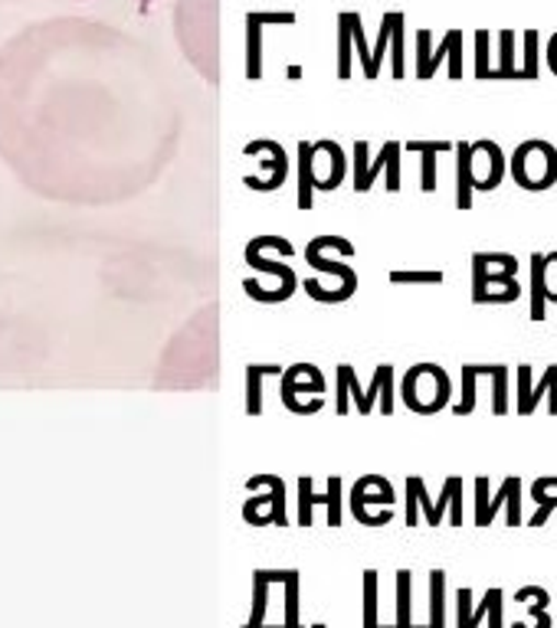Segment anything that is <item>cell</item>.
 <instances>
[{
  "label": "cell",
  "instance_id": "cell-1",
  "mask_svg": "<svg viewBox=\"0 0 557 628\" xmlns=\"http://www.w3.org/2000/svg\"><path fill=\"white\" fill-rule=\"evenodd\" d=\"M400 397H403V407L410 413L433 416V413L450 407V397H453L450 374L436 364H417L407 370V377L400 384Z\"/></svg>",
  "mask_w": 557,
  "mask_h": 628
},
{
  "label": "cell",
  "instance_id": "cell-2",
  "mask_svg": "<svg viewBox=\"0 0 557 628\" xmlns=\"http://www.w3.org/2000/svg\"><path fill=\"white\" fill-rule=\"evenodd\" d=\"M509 171L522 191H532V194L552 191L557 184V148L542 138L522 141L509 161Z\"/></svg>",
  "mask_w": 557,
  "mask_h": 628
},
{
  "label": "cell",
  "instance_id": "cell-3",
  "mask_svg": "<svg viewBox=\"0 0 557 628\" xmlns=\"http://www.w3.org/2000/svg\"><path fill=\"white\" fill-rule=\"evenodd\" d=\"M463 30H446L440 46H433L430 30H417V79H433L450 59V79H463Z\"/></svg>",
  "mask_w": 557,
  "mask_h": 628
},
{
  "label": "cell",
  "instance_id": "cell-4",
  "mask_svg": "<svg viewBox=\"0 0 557 628\" xmlns=\"http://www.w3.org/2000/svg\"><path fill=\"white\" fill-rule=\"evenodd\" d=\"M400 151H403V145L387 141L380 148V155L374 161H367V141H357L354 145V191L367 194L374 187L377 174L387 171V191L397 194L400 191Z\"/></svg>",
  "mask_w": 557,
  "mask_h": 628
},
{
  "label": "cell",
  "instance_id": "cell-5",
  "mask_svg": "<svg viewBox=\"0 0 557 628\" xmlns=\"http://www.w3.org/2000/svg\"><path fill=\"white\" fill-rule=\"evenodd\" d=\"M502 507L509 511V527H522V478L509 475L496 498H489V478H476V527H489Z\"/></svg>",
  "mask_w": 557,
  "mask_h": 628
},
{
  "label": "cell",
  "instance_id": "cell-6",
  "mask_svg": "<svg viewBox=\"0 0 557 628\" xmlns=\"http://www.w3.org/2000/svg\"><path fill=\"white\" fill-rule=\"evenodd\" d=\"M263 484L270 488V494L250 498V501L243 504L247 524H253V527H263V524L288 527V514H285V481H282L278 475H253V478L247 481L250 491H257V488H263Z\"/></svg>",
  "mask_w": 557,
  "mask_h": 628
},
{
  "label": "cell",
  "instance_id": "cell-7",
  "mask_svg": "<svg viewBox=\"0 0 557 628\" xmlns=\"http://www.w3.org/2000/svg\"><path fill=\"white\" fill-rule=\"evenodd\" d=\"M515 380H519V400H515V413L519 416H532L542 400H548V413L557 416V364L545 367L538 384H535L532 364H519Z\"/></svg>",
  "mask_w": 557,
  "mask_h": 628
},
{
  "label": "cell",
  "instance_id": "cell-8",
  "mask_svg": "<svg viewBox=\"0 0 557 628\" xmlns=\"http://www.w3.org/2000/svg\"><path fill=\"white\" fill-rule=\"evenodd\" d=\"M469 171H473V191H496L509 171V161H505V151L482 138V141H473L469 145Z\"/></svg>",
  "mask_w": 557,
  "mask_h": 628
},
{
  "label": "cell",
  "instance_id": "cell-9",
  "mask_svg": "<svg viewBox=\"0 0 557 628\" xmlns=\"http://www.w3.org/2000/svg\"><path fill=\"white\" fill-rule=\"evenodd\" d=\"M502 590H486L482 603L473 606V590L463 586L456 593V628H479L482 619H489V628H502Z\"/></svg>",
  "mask_w": 557,
  "mask_h": 628
},
{
  "label": "cell",
  "instance_id": "cell-10",
  "mask_svg": "<svg viewBox=\"0 0 557 628\" xmlns=\"http://www.w3.org/2000/svg\"><path fill=\"white\" fill-rule=\"evenodd\" d=\"M298 393H318V397L325 393V380H321L318 367L298 364V367L282 374V403H285V410H292L295 416H305V410L298 403Z\"/></svg>",
  "mask_w": 557,
  "mask_h": 628
},
{
  "label": "cell",
  "instance_id": "cell-11",
  "mask_svg": "<svg viewBox=\"0 0 557 628\" xmlns=\"http://www.w3.org/2000/svg\"><path fill=\"white\" fill-rule=\"evenodd\" d=\"M519 295H522L519 275H473L476 305H512L519 301Z\"/></svg>",
  "mask_w": 557,
  "mask_h": 628
},
{
  "label": "cell",
  "instance_id": "cell-12",
  "mask_svg": "<svg viewBox=\"0 0 557 628\" xmlns=\"http://www.w3.org/2000/svg\"><path fill=\"white\" fill-rule=\"evenodd\" d=\"M397 494L394 484L380 475H364L354 488H351V514L357 517L367 504H380V507H394Z\"/></svg>",
  "mask_w": 557,
  "mask_h": 628
},
{
  "label": "cell",
  "instance_id": "cell-13",
  "mask_svg": "<svg viewBox=\"0 0 557 628\" xmlns=\"http://www.w3.org/2000/svg\"><path fill=\"white\" fill-rule=\"evenodd\" d=\"M407 151L420 155V187H423V194H433L436 191V155L453 151V145L450 141H410Z\"/></svg>",
  "mask_w": 557,
  "mask_h": 628
},
{
  "label": "cell",
  "instance_id": "cell-14",
  "mask_svg": "<svg viewBox=\"0 0 557 628\" xmlns=\"http://www.w3.org/2000/svg\"><path fill=\"white\" fill-rule=\"evenodd\" d=\"M305 259H308V265H311V269L334 275L348 295H354V292H357V275H354V269H351V265H344V262H331V259H325V255H321V249L315 246V239L305 246Z\"/></svg>",
  "mask_w": 557,
  "mask_h": 628
},
{
  "label": "cell",
  "instance_id": "cell-15",
  "mask_svg": "<svg viewBox=\"0 0 557 628\" xmlns=\"http://www.w3.org/2000/svg\"><path fill=\"white\" fill-rule=\"evenodd\" d=\"M453 511L450 514V521H453V527H463V478H446L443 481V494L433 501V521H436V527L443 524V511Z\"/></svg>",
  "mask_w": 557,
  "mask_h": 628
},
{
  "label": "cell",
  "instance_id": "cell-16",
  "mask_svg": "<svg viewBox=\"0 0 557 628\" xmlns=\"http://www.w3.org/2000/svg\"><path fill=\"white\" fill-rule=\"evenodd\" d=\"M318 191V178H315V151L308 141L298 145V209L311 207V194Z\"/></svg>",
  "mask_w": 557,
  "mask_h": 628
},
{
  "label": "cell",
  "instance_id": "cell-17",
  "mask_svg": "<svg viewBox=\"0 0 557 628\" xmlns=\"http://www.w3.org/2000/svg\"><path fill=\"white\" fill-rule=\"evenodd\" d=\"M522 43V62H519V79H538L542 76V33L538 30H525L519 33Z\"/></svg>",
  "mask_w": 557,
  "mask_h": 628
},
{
  "label": "cell",
  "instance_id": "cell-18",
  "mask_svg": "<svg viewBox=\"0 0 557 628\" xmlns=\"http://www.w3.org/2000/svg\"><path fill=\"white\" fill-rule=\"evenodd\" d=\"M456 151V207L473 209V171H469V141L453 145Z\"/></svg>",
  "mask_w": 557,
  "mask_h": 628
},
{
  "label": "cell",
  "instance_id": "cell-19",
  "mask_svg": "<svg viewBox=\"0 0 557 628\" xmlns=\"http://www.w3.org/2000/svg\"><path fill=\"white\" fill-rule=\"evenodd\" d=\"M532 498H535L538 511L532 514L528 527H545L548 517H552V511H557V478H538V481L532 484Z\"/></svg>",
  "mask_w": 557,
  "mask_h": 628
},
{
  "label": "cell",
  "instance_id": "cell-20",
  "mask_svg": "<svg viewBox=\"0 0 557 628\" xmlns=\"http://www.w3.org/2000/svg\"><path fill=\"white\" fill-rule=\"evenodd\" d=\"M515 46H519V33L515 30H502L499 33V66H492L489 79H519Z\"/></svg>",
  "mask_w": 557,
  "mask_h": 628
},
{
  "label": "cell",
  "instance_id": "cell-21",
  "mask_svg": "<svg viewBox=\"0 0 557 628\" xmlns=\"http://www.w3.org/2000/svg\"><path fill=\"white\" fill-rule=\"evenodd\" d=\"M473 275H519V259L512 252H476Z\"/></svg>",
  "mask_w": 557,
  "mask_h": 628
},
{
  "label": "cell",
  "instance_id": "cell-22",
  "mask_svg": "<svg viewBox=\"0 0 557 628\" xmlns=\"http://www.w3.org/2000/svg\"><path fill=\"white\" fill-rule=\"evenodd\" d=\"M377 397H380V413L390 416V413H394V367H390V364H380V367H377L374 384H371L367 393H364V400H367L371 410H374V400H377Z\"/></svg>",
  "mask_w": 557,
  "mask_h": 628
},
{
  "label": "cell",
  "instance_id": "cell-23",
  "mask_svg": "<svg viewBox=\"0 0 557 628\" xmlns=\"http://www.w3.org/2000/svg\"><path fill=\"white\" fill-rule=\"evenodd\" d=\"M270 583H282L285 586V626H298V570H266Z\"/></svg>",
  "mask_w": 557,
  "mask_h": 628
},
{
  "label": "cell",
  "instance_id": "cell-24",
  "mask_svg": "<svg viewBox=\"0 0 557 628\" xmlns=\"http://www.w3.org/2000/svg\"><path fill=\"white\" fill-rule=\"evenodd\" d=\"M532 321H545L548 318V298H545V252H532Z\"/></svg>",
  "mask_w": 557,
  "mask_h": 628
},
{
  "label": "cell",
  "instance_id": "cell-25",
  "mask_svg": "<svg viewBox=\"0 0 557 628\" xmlns=\"http://www.w3.org/2000/svg\"><path fill=\"white\" fill-rule=\"evenodd\" d=\"M273 374H278V367H263V364H253L250 370H247V413L250 416H260L266 407H263V377H273Z\"/></svg>",
  "mask_w": 557,
  "mask_h": 628
},
{
  "label": "cell",
  "instance_id": "cell-26",
  "mask_svg": "<svg viewBox=\"0 0 557 628\" xmlns=\"http://www.w3.org/2000/svg\"><path fill=\"white\" fill-rule=\"evenodd\" d=\"M247 262H250V265H257V269H263V272H270V275H278V282H282L276 292L278 301L292 298V292H295L298 278H295V272H292L285 262H276V259H260V255H250V252H247Z\"/></svg>",
  "mask_w": 557,
  "mask_h": 628
},
{
  "label": "cell",
  "instance_id": "cell-27",
  "mask_svg": "<svg viewBox=\"0 0 557 628\" xmlns=\"http://www.w3.org/2000/svg\"><path fill=\"white\" fill-rule=\"evenodd\" d=\"M247 23H250V36H247V76L250 79H260L263 76V23L250 13L247 16Z\"/></svg>",
  "mask_w": 557,
  "mask_h": 628
},
{
  "label": "cell",
  "instance_id": "cell-28",
  "mask_svg": "<svg viewBox=\"0 0 557 628\" xmlns=\"http://www.w3.org/2000/svg\"><path fill=\"white\" fill-rule=\"evenodd\" d=\"M446 573L433 570L430 573V626L446 628Z\"/></svg>",
  "mask_w": 557,
  "mask_h": 628
},
{
  "label": "cell",
  "instance_id": "cell-29",
  "mask_svg": "<svg viewBox=\"0 0 557 628\" xmlns=\"http://www.w3.org/2000/svg\"><path fill=\"white\" fill-rule=\"evenodd\" d=\"M266 609H270V580H266V570H257L253 573V616L247 628H263Z\"/></svg>",
  "mask_w": 557,
  "mask_h": 628
},
{
  "label": "cell",
  "instance_id": "cell-30",
  "mask_svg": "<svg viewBox=\"0 0 557 628\" xmlns=\"http://www.w3.org/2000/svg\"><path fill=\"white\" fill-rule=\"evenodd\" d=\"M318 155H328L331 158V174L318 184V191H334L341 181H344V151L334 145V141H318V145H311Z\"/></svg>",
  "mask_w": 557,
  "mask_h": 628
},
{
  "label": "cell",
  "instance_id": "cell-31",
  "mask_svg": "<svg viewBox=\"0 0 557 628\" xmlns=\"http://www.w3.org/2000/svg\"><path fill=\"white\" fill-rule=\"evenodd\" d=\"M338 79H351V23H348V13L338 16Z\"/></svg>",
  "mask_w": 557,
  "mask_h": 628
},
{
  "label": "cell",
  "instance_id": "cell-32",
  "mask_svg": "<svg viewBox=\"0 0 557 628\" xmlns=\"http://www.w3.org/2000/svg\"><path fill=\"white\" fill-rule=\"evenodd\" d=\"M489 72H492V33L476 30V79L489 82Z\"/></svg>",
  "mask_w": 557,
  "mask_h": 628
},
{
  "label": "cell",
  "instance_id": "cell-33",
  "mask_svg": "<svg viewBox=\"0 0 557 628\" xmlns=\"http://www.w3.org/2000/svg\"><path fill=\"white\" fill-rule=\"evenodd\" d=\"M397 16H400V13H384V20H380V36H377V46H374V53H371V76H374V79L380 76L384 49L390 46V30H394Z\"/></svg>",
  "mask_w": 557,
  "mask_h": 628
},
{
  "label": "cell",
  "instance_id": "cell-34",
  "mask_svg": "<svg viewBox=\"0 0 557 628\" xmlns=\"http://www.w3.org/2000/svg\"><path fill=\"white\" fill-rule=\"evenodd\" d=\"M364 628H377V573H364Z\"/></svg>",
  "mask_w": 557,
  "mask_h": 628
},
{
  "label": "cell",
  "instance_id": "cell-35",
  "mask_svg": "<svg viewBox=\"0 0 557 628\" xmlns=\"http://www.w3.org/2000/svg\"><path fill=\"white\" fill-rule=\"evenodd\" d=\"M315 501L328 504V527H341V478H328V494Z\"/></svg>",
  "mask_w": 557,
  "mask_h": 628
},
{
  "label": "cell",
  "instance_id": "cell-36",
  "mask_svg": "<svg viewBox=\"0 0 557 628\" xmlns=\"http://www.w3.org/2000/svg\"><path fill=\"white\" fill-rule=\"evenodd\" d=\"M410 570L397 573V626H410Z\"/></svg>",
  "mask_w": 557,
  "mask_h": 628
},
{
  "label": "cell",
  "instance_id": "cell-37",
  "mask_svg": "<svg viewBox=\"0 0 557 628\" xmlns=\"http://www.w3.org/2000/svg\"><path fill=\"white\" fill-rule=\"evenodd\" d=\"M338 374L344 377V390H348V397H354L357 413H361V416H371V407H367V400H364V390H361V384H357L354 367H351V364H341V367H338Z\"/></svg>",
  "mask_w": 557,
  "mask_h": 628
},
{
  "label": "cell",
  "instance_id": "cell-38",
  "mask_svg": "<svg viewBox=\"0 0 557 628\" xmlns=\"http://www.w3.org/2000/svg\"><path fill=\"white\" fill-rule=\"evenodd\" d=\"M390 56H394V79H403L407 66H403V13L397 16L394 30H390Z\"/></svg>",
  "mask_w": 557,
  "mask_h": 628
},
{
  "label": "cell",
  "instance_id": "cell-39",
  "mask_svg": "<svg viewBox=\"0 0 557 628\" xmlns=\"http://www.w3.org/2000/svg\"><path fill=\"white\" fill-rule=\"evenodd\" d=\"M348 23H351V39L357 43V56H361V66H364V76H371V49H367V39H364V30H361V16L357 13H348Z\"/></svg>",
  "mask_w": 557,
  "mask_h": 628
},
{
  "label": "cell",
  "instance_id": "cell-40",
  "mask_svg": "<svg viewBox=\"0 0 557 628\" xmlns=\"http://www.w3.org/2000/svg\"><path fill=\"white\" fill-rule=\"evenodd\" d=\"M394 285H440L443 272H390Z\"/></svg>",
  "mask_w": 557,
  "mask_h": 628
},
{
  "label": "cell",
  "instance_id": "cell-41",
  "mask_svg": "<svg viewBox=\"0 0 557 628\" xmlns=\"http://www.w3.org/2000/svg\"><path fill=\"white\" fill-rule=\"evenodd\" d=\"M298 491H302V501H298V527H308V524H311V504H315L311 478H302V481H298Z\"/></svg>",
  "mask_w": 557,
  "mask_h": 628
},
{
  "label": "cell",
  "instance_id": "cell-42",
  "mask_svg": "<svg viewBox=\"0 0 557 628\" xmlns=\"http://www.w3.org/2000/svg\"><path fill=\"white\" fill-rule=\"evenodd\" d=\"M545 298L557 305V249L545 252Z\"/></svg>",
  "mask_w": 557,
  "mask_h": 628
},
{
  "label": "cell",
  "instance_id": "cell-43",
  "mask_svg": "<svg viewBox=\"0 0 557 628\" xmlns=\"http://www.w3.org/2000/svg\"><path fill=\"white\" fill-rule=\"evenodd\" d=\"M515 603H538V606H545V609H548L552 596H548V590H545V586H525V590H519V593H515Z\"/></svg>",
  "mask_w": 557,
  "mask_h": 628
},
{
  "label": "cell",
  "instance_id": "cell-44",
  "mask_svg": "<svg viewBox=\"0 0 557 628\" xmlns=\"http://www.w3.org/2000/svg\"><path fill=\"white\" fill-rule=\"evenodd\" d=\"M552 626H555V619H552L548 613H542V616H535V619H532L528 626H525V623H515V628H552Z\"/></svg>",
  "mask_w": 557,
  "mask_h": 628
},
{
  "label": "cell",
  "instance_id": "cell-45",
  "mask_svg": "<svg viewBox=\"0 0 557 628\" xmlns=\"http://www.w3.org/2000/svg\"><path fill=\"white\" fill-rule=\"evenodd\" d=\"M545 59H548V69L557 76V33L548 39V56Z\"/></svg>",
  "mask_w": 557,
  "mask_h": 628
},
{
  "label": "cell",
  "instance_id": "cell-46",
  "mask_svg": "<svg viewBox=\"0 0 557 628\" xmlns=\"http://www.w3.org/2000/svg\"><path fill=\"white\" fill-rule=\"evenodd\" d=\"M377 628H433V626H377Z\"/></svg>",
  "mask_w": 557,
  "mask_h": 628
},
{
  "label": "cell",
  "instance_id": "cell-47",
  "mask_svg": "<svg viewBox=\"0 0 557 628\" xmlns=\"http://www.w3.org/2000/svg\"><path fill=\"white\" fill-rule=\"evenodd\" d=\"M263 628H270V626H263ZM276 628H288V626H276Z\"/></svg>",
  "mask_w": 557,
  "mask_h": 628
},
{
  "label": "cell",
  "instance_id": "cell-48",
  "mask_svg": "<svg viewBox=\"0 0 557 628\" xmlns=\"http://www.w3.org/2000/svg\"><path fill=\"white\" fill-rule=\"evenodd\" d=\"M311 628H325V626H318V623H315V626H311Z\"/></svg>",
  "mask_w": 557,
  "mask_h": 628
}]
</instances>
